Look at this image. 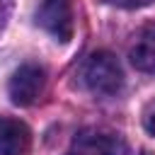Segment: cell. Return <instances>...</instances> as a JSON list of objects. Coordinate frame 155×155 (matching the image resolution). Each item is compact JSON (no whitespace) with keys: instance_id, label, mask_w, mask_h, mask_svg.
Here are the masks:
<instances>
[{"instance_id":"cell-1","label":"cell","mask_w":155,"mask_h":155,"mask_svg":"<svg viewBox=\"0 0 155 155\" xmlns=\"http://www.w3.org/2000/svg\"><path fill=\"white\" fill-rule=\"evenodd\" d=\"M82 78H85V85L90 87V92L102 94V97L116 94L124 85L121 65L109 51H94L85 63Z\"/></svg>"},{"instance_id":"cell-2","label":"cell","mask_w":155,"mask_h":155,"mask_svg":"<svg viewBox=\"0 0 155 155\" xmlns=\"http://www.w3.org/2000/svg\"><path fill=\"white\" fill-rule=\"evenodd\" d=\"M44 87H46V73H44V68L36 65V63H24V65H19L12 73L7 92H10V99L17 107H29V104H34L41 97Z\"/></svg>"},{"instance_id":"cell-3","label":"cell","mask_w":155,"mask_h":155,"mask_svg":"<svg viewBox=\"0 0 155 155\" xmlns=\"http://www.w3.org/2000/svg\"><path fill=\"white\" fill-rule=\"evenodd\" d=\"M36 24L58 41L73 36V7L70 0H39Z\"/></svg>"},{"instance_id":"cell-4","label":"cell","mask_w":155,"mask_h":155,"mask_svg":"<svg viewBox=\"0 0 155 155\" xmlns=\"http://www.w3.org/2000/svg\"><path fill=\"white\" fill-rule=\"evenodd\" d=\"M124 143L116 133L104 128H82L73 140L65 155H121Z\"/></svg>"},{"instance_id":"cell-5","label":"cell","mask_w":155,"mask_h":155,"mask_svg":"<svg viewBox=\"0 0 155 155\" xmlns=\"http://www.w3.org/2000/svg\"><path fill=\"white\" fill-rule=\"evenodd\" d=\"M128 58H131L133 68H138L143 73L155 70V22L143 24L133 34V41L128 46Z\"/></svg>"},{"instance_id":"cell-6","label":"cell","mask_w":155,"mask_h":155,"mask_svg":"<svg viewBox=\"0 0 155 155\" xmlns=\"http://www.w3.org/2000/svg\"><path fill=\"white\" fill-rule=\"evenodd\" d=\"M31 133L27 124L12 116H0V155H27Z\"/></svg>"},{"instance_id":"cell-7","label":"cell","mask_w":155,"mask_h":155,"mask_svg":"<svg viewBox=\"0 0 155 155\" xmlns=\"http://www.w3.org/2000/svg\"><path fill=\"white\" fill-rule=\"evenodd\" d=\"M143 128L155 138V99H150L143 109Z\"/></svg>"},{"instance_id":"cell-8","label":"cell","mask_w":155,"mask_h":155,"mask_svg":"<svg viewBox=\"0 0 155 155\" xmlns=\"http://www.w3.org/2000/svg\"><path fill=\"white\" fill-rule=\"evenodd\" d=\"M111 5H121V7H140V5H150L155 0H107Z\"/></svg>"},{"instance_id":"cell-9","label":"cell","mask_w":155,"mask_h":155,"mask_svg":"<svg viewBox=\"0 0 155 155\" xmlns=\"http://www.w3.org/2000/svg\"><path fill=\"white\" fill-rule=\"evenodd\" d=\"M10 10H12V2H10V0H0V27L7 22V17H10Z\"/></svg>"}]
</instances>
